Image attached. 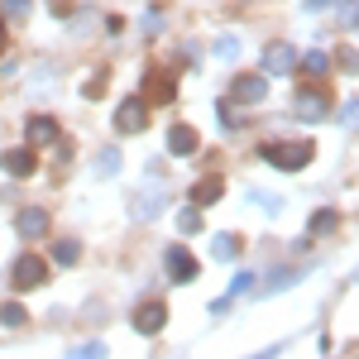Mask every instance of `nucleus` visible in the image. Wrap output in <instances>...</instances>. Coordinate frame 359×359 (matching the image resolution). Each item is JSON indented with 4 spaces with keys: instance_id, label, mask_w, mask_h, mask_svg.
Instances as JSON below:
<instances>
[{
    "instance_id": "1",
    "label": "nucleus",
    "mask_w": 359,
    "mask_h": 359,
    "mask_svg": "<svg viewBox=\"0 0 359 359\" xmlns=\"http://www.w3.org/2000/svg\"><path fill=\"white\" fill-rule=\"evenodd\" d=\"M311 154H316L311 139H283V144H264V149H259V158L283 168V172H302V168L311 163Z\"/></svg>"
},
{
    "instance_id": "2",
    "label": "nucleus",
    "mask_w": 359,
    "mask_h": 359,
    "mask_svg": "<svg viewBox=\"0 0 359 359\" xmlns=\"http://www.w3.org/2000/svg\"><path fill=\"white\" fill-rule=\"evenodd\" d=\"M225 101H235V106H264L269 101V77L264 72H240L230 91H225Z\"/></svg>"
},
{
    "instance_id": "3",
    "label": "nucleus",
    "mask_w": 359,
    "mask_h": 359,
    "mask_svg": "<svg viewBox=\"0 0 359 359\" xmlns=\"http://www.w3.org/2000/svg\"><path fill=\"white\" fill-rule=\"evenodd\" d=\"M149 182H154V187H144V192L130 201V216H135V221H154V216H158V211L168 206V187H163V177H158V172H149Z\"/></svg>"
},
{
    "instance_id": "4",
    "label": "nucleus",
    "mask_w": 359,
    "mask_h": 359,
    "mask_svg": "<svg viewBox=\"0 0 359 359\" xmlns=\"http://www.w3.org/2000/svg\"><path fill=\"white\" fill-rule=\"evenodd\" d=\"M115 130H120V135L149 130V101H144V96H125V101L115 106Z\"/></svg>"
},
{
    "instance_id": "5",
    "label": "nucleus",
    "mask_w": 359,
    "mask_h": 359,
    "mask_svg": "<svg viewBox=\"0 0 359 359\" xmlns=\"http://www.w3.org/2000/svg\"><path fill=\"white\" fill-rule=\"evenodd\" d=\"M43 278H48V264H43L39 254H20V259H15V273H10L15 292H34Z\"/></svg>"
},
{
    "instance_id": "6",
    "label": "nucleus",
    "mask_w": 359,
    "mask_h": 359,
    "mask_svg": "<svg viewBox=\"0 0 359 359\" xmlns=\"http://www.w3.org/2000/svg\"><path fill=\"white\" fill-rule=\"evenodd\" d=\"M163 269H168V278L172 283H196V259L187 254V245H172V249H163Z\"/></svg>"
},
{
    "instance_id": "7",
    "label": "nucleus",
    "mask_w": 359,
    "mask_h": 359,
    "mask_svg": "<svg viewBox=\"0 0 359 359\" xmlns=\"http://www.w3.org/2000/svg\"><path fill=\"white\" fill-rule=\"evenodd\" d=\"M292 67H297V48H292V43L278 39V43L264 48V77H287Z\"/></svg>"
},
{
    "instance_id": "8",
    "label": "nucleus",
    "mask_w": 359,
    "mask_h": 359,
    "mask_svg": "<svg viewBox=\"0 0 359 359\" xmlns=\"http://www.w3.org/2000/svg\"><path fill=\"white\" fill-rule=\"evenodd\" d=\"M292 115H297V120H306V125L326 120V115H331V106H326V91H316V86L297 91V106H292Z\"/></svg>"
},
{
    "instance_id": "9",
    "label": "nucleus",
    "mask_w": 359,
    "mask_h": 359,
    "mask_svg": "<svg viewBox=\"0 0 359 359\" xmlns=\"http://www.w3.org/2000/svg\"><path fill=\"white\" fill-rule=\"evenodd\" d=\"M25 139H29V149H39V144H57V139H62V125H57L53 115H29Z\"/></svg>"
},
{
    "instance_id": "10",
    "label": "nucleus",
    "mask_w": 359,
    "mask_h": 359,
    "mask_svg": "<svg viewBox=\"0 0 359 359\" xmlns=\"http://www.w3.org/2000/svg\"><path fill=\"white\" fill-rule=\"evenodd\" d=\"M168 326V306L163 302H139L135 306V331L139 335H158Z\"/></svg>"
},
{
    "instance_id": "11",
    "label": "nucleus",
    "mask_w": 359,
    "mask_h": 359,
    "mask_svg": "<svg viewBox=\"0 0 359 359\" xmlns=\"http://www.w3.org/2000/svg\"><path fill=\"white\" fill-rule=\"evenodd\" d=\"M196 149H201V135H196L192 125H172L168 130V154L172 158H192Z\"/></svg>"
},
{
    "instance_id": "12",
    "label": "nucleus",
    "mask_w": 359,
    "mask_h": 359,
    "mask_svg": "<svg viewBox=\"0 0 359 359\" xmlns=\"http://www.w3.org/2000/svg\"><path fill=\"white\" fill-rule=\"evenodd\" d=\"M15 230H20V240H43L48 235V211H39V206H29L15 216Z\"/></svg>"
},
{
    "instance_id": "13",
    "label": "nucleus",
    "mask_w": 359,
    "mask_h": 359,
    "mask_svg": "<svg viewBox=\"0 0 359 359\" xmlns=\"http://www.w3.org/2000/svg\"><path fill=\"white\" fill-rule=\"evenodd\" d=\"M0 168L10 177H34V149H5L0 154Z\"/></svg>"
},
{
    "instance_id": "14",
    "label": "nucleus",
    "mask_w": 359,
    "mask_h": 359,
    "mask_svg": "<svg viewBox=\"0 0 359 359\" xmlns=\"http://www.w3.org/2000/svg\"><path fill=\"white\" fill-rule=\"evenodd\" d=\"M221 192H225L221 177H201L192 187V206H211V201H221Z\"/></svg>"
},
{
    "instance_id": "15",
    "label": "nucleus",
    "mask_w": 359,
    "mask_h": 359,
    "mask_svg": "<svg viewBox=\"0 0 359 359\" xmlns=\"http://www.w3.org/2000/svg\"><path fill=\"white\" fill-rule=\"evenodd\" d=\"M211 259L235 264V259H240V235H211Z\"/></svg>"
},
{
    "instance_id": "16",
    "label": "nucleus",
    "mask_w": 359,
    "mask_h": 359,
    "mask_svg": "<svg viewBox=\"0 0 359 359\" xmlns=\"http://www.w3.org/2000/svg\"><path fill=\"white\" fill-rule=\"evenodd\" d=\"M245 201H249V206H259V211H269V216H278V211H283V196L264 192V187H249Z\"/></svg>"
},
{
    "instance_id": "17",
    "label": "nucleus",
    "mask_w": 359,
    "mask_h": 359,
    "mask_svg": "<svg viewBox=\"0 0 359 359\" xmlns=\"http://www.w3.org/2000/svg\"><path fill=\"white\" fill-rule=\"evenodd\" d=\"M77 259H82V245H77V240H57L53 245V264L57 269H72Z\"/></svg>"
},
{
    "instance_id": "18",
    "label": "nucleus",
    "mask_w": 359,
    "mask_h": 359,
    "mask_svg": "<svg viewBox=\"0 0 359 359\" xmlns=\"http://www.w3.org/2000/svg\"><path fill=\"white\" fill-rule=\"evenodd\" d=\"M172 221H177V230H182V235L192 240V235H201V206H182V211H177Z\"/></svg>"
},
{
    "instance_id": "19",
    "label": "nucleus",
    "mask_w": 359,
    "mask_h": 359,
    "mask_svg": "<svg viewBox=\"0 0 359 359\" xmlns=\"http://www.w3.org/2000/svg\"><path fill=\"white\" fill-rule=\"evenodd\" d=\"M120 172V149H101L96 154V177H115Z\"/></svg>"
},
{
    "instance_id": "20",
    "label": "nucleus",
    "mask_w": 359,
    "mask_h": 359,
    "mask_svg": "<svg viewBox=\"0 0 359 359\" xmlns=\"http://www.w3.org/2000/svg\"><path fill=\"white\" fill-rule=\"evenodd\" d=\"M297 62H302L306 77H326V72H331V57L326 53H306V57H297Z\"/></svg>"
},
{
    "instance_id": "21",
    "label": "nucleus",
    "mask_w": 359,
    "mask_h": 359,
    "mask_svg": "<svg viewBox=\"0 0 359 359\" xmlns=\"http://www.w3.org/2000/svg\"><path fill=\"white\" fill-rule=\"evenodd\" d=\"M211 53L221 57V62H230V57H240V39H235V34H221V39L211 43Z\"/></svg>"
},
{
    "instance_id": "22",
    "label": "nucleus",
    "mask_w": 359,
    "mask_h": 359,
    "mask_svg": "<svg viewBox=\"0 0 359 359\" xmlns=\"http://www.w3.org/2000/svg\"><path fill=\"white\" fill-rule=\"evenodd\" d=\"M25 321H29V311L20 302H5V306H0V326H25Z\"/></svg>"
},
{
    "instance_id": "23",
    "label": "nucleus",
    "mask_w": 359,
    "mask_h": 359,
    "mask_svg": "<svg viewBox=\"0 0 359 359\" xmlns=\"http://www.w3.org/2000/svg\"><path fill=\"white\" fill-rule=\"evenodd\" d=\"M335 225H340V216H335V211H316V216H311V235H331Z\"/></svg>"
},
{
    "instance_id": "24",
    "label": "nucleus",
    "mask_w": 359,
    "mask_h": 359,
    "mask_svg": "<svg viewBox=\"0 0 359 359\" xmlns=\"http://www.w3.org/2000/svg\"><path fill=\"white\" fill-rule=\"evenodd\" d=\"M67 359H106V345H101V340H86V345H77Z\"/></svg>"
},
{
    "instance_id": "25",
    "label": "nucleus",
    "mask_w": 359,
    "mask_h": 359,
    "mask_svg": "<svg viewBox=\"0 0 359 359\" xmlns=\"http://www.w3.org/2000/svg\"><path fill=\"white\" fill-rule=\"evenodd\" d=\"M139 29H144V39L163 34V15H158V10H144V20H139Z\"/></svg>"
},
{
    "instance_id": "26",
    "label": "nucleus",
    "mask_w": 359,
    "mask_h": 359,
    "mask_svg": "<svg viewBox=\"0 0 359 359\" xmlns=\"http://www.w3.org/2000/svg\"><path fill=\"white\" fill-rule=\"evenodd\" d=\"M292 269H287V273H273V278H264V292H278V287H287V283H292Z\"/></svg>"
},
{
    "instance_id": "27",
    "label": "nucleus",
    "mask_w": 359,
    "mask_h": 359,
    "mask_svg": "<svg viewBox=\"0 0 359 359\" xmlns=\"http://www.w3.org/2000/svg\"><path fill=\"white\" fill-rule=\"evenodd\" d=\"M149 91L158 96V106H163V101H172V82H168V77H158V82H149Z\"/></svg>"
},
{
    "instance_id": "28",
    "label": "nucleus",
    "mask_w": 359,
    "mask_h": 359,
    "mask_svg": "<svg viewBox=\"0 0 359 359\" xmlns=\"http://www.w3.org/2000/svg\"><path fill=\"white\" fill-rule=\"evenodd\" d=\"M5 15H10V20H25V15H29V0H5Z\"/></svg>"
},
{
    "instance_id": "29",
    "label": "nucleus",
    "mask_w": 359,
    "mask_h": 359,
    "mask_svg": "<svg viewBox=\"0 0 359 359\" xmlns=\"http://www.w3.org/2000/svg\"><path fill=\"white\" fill-rule=\"evenodd\" d=\"M249 287H254V278H249V273H240V278H235V283H230V292H235V297H245Z\"/></svg>"
},
{
    "instance_id": "30",
    "label": "nucleus",
    "mask_w": 359,
    "mask_h": 359,
    "mask_svg": "<svg viewBox=\"0 0 359 359\" xmlns=\"http://www.w3.org/2000/svg\"><path fill=\"white\" fill-rule=\"evenodd\" d=\"M216 115H221V125H230V130H235V125H240V115L230 111V106H225V101H221V106H216Z\"/></svg>"
},
{
    "instance_id": "31",
    "label": "nucleus",
    "mask_w": 359,
    "mask_h": 359,
    "mask_svg": "<svg viewBox=\"0 0 359 359\" xmlns=\"http://www.w3.org/2000/svg\"><path fill=\"white\" fill-rule=\"evenodd\" d=\"M326 5H335V0H306L302 10H326Z\"/></svg>"
},
{
    "instance_id": "32",
    "label": "nucleus",
    "mask_w": 359,
    "mask_h": 359,
    "mask_svg": "<svg viewBox=\"0 0 359 359\" xmlns=\"http://www.w3.org/2000/svg\"><path fill=\"white\" fill-rule=\"evenodd\" d=\"M278 355H283V350L273 345V350H264V355H254V359H278Z\"/></svg>"
},
{
    "instance_id": "33",
    "label": "nucleus",
    "mask_w": 359,
    "mask_h": 359,
    "mask_svg": "<svg viewBox=\"0 0 359 359\" xmlns=\"http://www.w3.org/2000/svg\"><path fill=\"white\" fill-rule=\"evenodd\" d=\"M0 48H5V20H0Z\"/></svg>"
}]
</instances>
